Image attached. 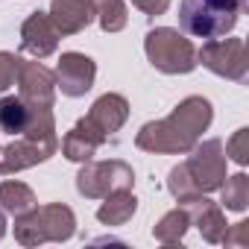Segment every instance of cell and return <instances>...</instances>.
I'll return each mask as SVG.
<instances>
[{
  "mask_svg": "<svg viewBox=\"0 0 249 249\" xmlns=\"http://www.w3.org/2000/svg\"><path fill=\"white\" fill-rule=\"evenodd\" d=\"M179 205L188 211L191 226H196L199 234H202L208 243H220V240H223V231H226L229 223H226V214H223V208H220L217 202H211L205 194H199V196L182 199Z\"/></svg>",
  "mask_w": 249,
  "mask_h": 249,
  "instance_id": "obj_12",
  "label": "cell"
},
{
  "mask_svg": "<svg viewBox=\"0 0 249 249\" xmlns=\"http://www.w3.org/2000/svg\"><path fill=\"white\" fill-rule=\"evenodd\" d=\"M217 191L223 196V208L226 211H246V205H249V179H246V173L226 176Z\"/></svg>",
  "mask_w": 249,
  "mask_h": 249,
  "instance_id": "obj_20",
  "label": "cell"
},
{
  "mask_svg": "<svg viewBox=\"0 0 249 249\" xmlns=\"http://www.w3.org/2000/svg\"><path fill=\"white\" fill-rule=\"evenodd\" d=\"M132 185H135V170L120 159L82 161V170L76 173V191L85 199H103L114 191L132 188Z\"/></svg>",
  "mask_w": 249,
  "mask_h": 249,
  "instance_id": "obj_5",
  "label": "cell"
},
{
  "mask_svg": "<svg viewBox=\"0 0 249 249\" xmlns=\"http://www.w3.org/2000/svg\"><path fill=\"white\" fill-rule=\"evenodd\" d=\"M59 138L56 135H18L9 147H0V176L30 170L50 156H56Z\"/></svg>",
  "mask_w": 249,
  "mask_h": 249,
  "instance_id": "obj_8",
  "label": "cell"
},
{
  "mask_svg": "<svg viewBox=\"0 0 249 249\" xmlns=\"http://www.w3.org/2000/svg\"><path fill=\"white\" fill-rule=\"evenodd\" d=\"M18 65H21V56H15V53H9V50H0V94L9 91V88L15 85Z\"/></svg>",
  "mask_w": 249,
  "mask_h": 249,
  "instance_id": "obj_23",
  "label": "cell"
},
{
  "mask_svg": "<svg viewBox=\"0 0 249 249\" xmlns=\"http://www.w3.org/2000/svg\"><path fill=\"white\" fill-rule=\"evenodd\" d=\"M129 117V103L126 97H120V94H103L85 114V120L91 123V126L108 141L114 132H120V126L126 123Z\"/></svg>",
  "mask_w": 249,
  "mask_h": 249,
  "instance_id": "obj_13",
  "label": "cell"
},
{
  "mask_svg": "<svg viewBox=\"0 0 249 249\" xmlns=\"http://www.w3.org/2000/svg\"><path fill=\"white\" fill-rule=\"evenodd\" d=\"M132 6H135V9H141L144 15L159 18V15H164V12L170 9V0H132Z\"/></svg>",
  "mask_w": 249,
  "mask_h": 249,
  "instance_id": "obj_25",
  "label": "cell"
},
{
  "mask_svg": "<svg viewBox=\"0 0 249 249\" xmlns=\"http://www.w3.org/2000/svg\"><path fill=\"white\" fill-rule=\"evenodd\" d=\"M188 226H191V217H188V211L179 205V208L167 211V214H164V217L153 226V237H156L159 243L173 246V243H182V237H185Z\"/></svg>",
  "mask_w": 249,
  "mask_h": 249,
  "instance_id": "obj_19",
  "label": "cell"
},
{
  "mask_svg": "<svg viewBox=\"0 0 249 249\" xmlns=\"http://www.w3.org/2000/svg\"><path fill=\"white\" fill-rule=\"evenodd\" d=\"M53 76H56V88L65 97H85L91 91V85H94L97 65L85 53H62Z\"/></svg>",
  "mask_w": 249,
  "mask_h": 249,
  "instance_id": "obj_10",
  "label": "cell"
},
{
  "mask_svg": "<svg viewBox=\"0 0 249 249\" xmlns=\"http://www.w3.org/2000/svg\"><path fill=\"white\" fill-rule=\"evenodd\" d=\"M94 18L100 21L103 33H120L129 21L123 0H94Z\"/></svg>",
  "mask_w": 249,
  "mask_h": 249,
  "instance_id": "obj_21",
  "label": "cell"
},
{
  "mask_svg": "<svg viewBox=\"0 0 249 249\" xmlns=\"http://www.w3.org/2000/svg\"><path fill=\"white\" fill-rule=\"evenodd\" d=\"M33 120V106H27L21 97L9 94L0 97V129L6 135H24Z\"/></svg>",
  "mask_w": 249,
  "mask_h": 249,
  "instance_id": "obj_17",
  "label": "cell"
},
{
  "mask_svg": "<svg viewBox=\"0 0 249 249\" xmlns=\"http://www.w3.org/2000/svg\"><path fill=\"white\" fill-rule=\"evenodd\" d=\"M185 164V173L191 176L194 188L199 194H211L223 185L226 179V150H223V141L220 138H211V141H196V147L191 150V159L182 161Z\"/></svg>",
  "mask_w": 249,
  "mask_h": 249,
  "instance_id": "obj_7",
  "label": "cell"
},
{
  "mask_svg": "<svg viewBox=\"0 0 249 249\" xmlns=\"http://www.w3.org/2000/svg\"><path fill=\"white\" fill-rule=\"evenodd\" d=\"M36 205H38V199H36V194H33L30 185H24V182H18V179L0 182V208H3L6 214L21 217V214L33 211Z\"/></svg>",
  "mask_w": 249,
  "mask_h": 249,
  "instance_id": "obj_18",
  "label": "cell"
},
{
  "mask_svg": "<svg viewBox=\"0 0 249 249\" xmlns=\"http://www.w3.org/2000/svg\"><path fill=\"white\" fill-rule=\"evenodd\" d=\"M226 246H249V223H234V226H226L223 231V240Z\"/></svg>",
  "mask_w": 249,
  "mask_h": 249,
  "instance_id": "obj_24",
  "label": "cell"
},
{
  "mask_svg": "<svg viewBox=\"0 0 249 249\" xmlns=\"http://www.w3.org/2000/svg\"><path fill=\"white\" fill-rule=\"evenodd\" d=\"M59 30L50 21L47 12H33L27 15V21L21 24V50L30 53L33 59H47L56 53L59 47Z\"/></svg>",
  "mask_w": 249,
  "mask_h": 249,
  "instance_id": "obj_11",
  "label": "cell"
},
{
  "mask_svg": "<svg viewBox=\"0 0 249 249\" xmlns=\"http://www.w3.org/2000/svg\"><path fill=\"white\" fill-rule=\"evenodd\" d=\"M240 12V0H182L179 27L194 38H223L234 30Z\"/></svg>",
  "mask_w": 249,
  "mask_h": 249,
  "instance_id": "obj_2",
  "label": "cell"
},
{
  "mask_svg": "<svg viewBox=\"0 0 249 249\" xmlns=\"http://www.w3.org/2000/svg\"><path fill=\"white\" fill-rule=\"evenodd\" d=\"M47 15L59 36H76L94 21V0H53Z\"/></svg>",
  "mask_w": 249,
  "mask_h": 249,
  "instance_id": "obj_14",
  "label": "cell"
},
{
  "mask_svg": "<svg viewBox=\"0 0 249 249\" xmlns=\"http://www.w3.org/2000/svg\"><path fill=\"white\" fill-rule=\"evenodd\" d=\"M144 50H147V59L156 71L161 73H191L199 62H196V47L191 44V38H185L179 30H170V27H156L147 33L144 38Z\"/></svg>",
  "mask_w": 249,
  "mask_h": 249,
  "instance_id": "obj_4",
  "label": "cell"
},
{
  "mask_svg": "<svg viewBox=\"0 0 249 249\" xmlns=\"http://www.w3.org/2000/svg\"><path fill=\"white\" fill-rule=\"evenodd\" d=\"M3 234H6V211L0 208V240H3Z\"/></svg>",
  "mask_w": 249,
  "mask_h": 249,
  "instance_id": "obj_26",
  "label": "cell"
},
{
  "mask_svg": "<svg viewBox=\"0 0 249 249\" xmlns=\"http://www.w3.org/2000/svg\"><path fill=\"white\" fill-rule=\"evenodd\" d=\"M76 231V217L68 205L50 202V205H36L33 211L15 217V240L21 246H38V243H65Z\"/></svg>",
  "mask_w": 249,
  "mask_h": 249,
  "instance_id": "obj_3",
  "label": "cell"
},
{
  "mask_svg": "<svg viewBox=\"0 0 249 249\" xmlns=\"http://www.w3.org/2000/svg\"><path fill=\"white\" fill-rule=\"evenodd\" d=\"M211 117L214 111L205 97H185L167 117L144 123L135 135V147L156 156H185L211 126Z\"/></svg>",
  "mask_w": 249,
  "mask_h": 249,
  "instance_id": "obj_1",
  "label": "cell"
},
{
  "mask_svg": "<svg viewBox=\"0 0 249 249\" xmlns=\"http://www.w3.org/2000/svg\"><path fill=\"white\" fill-rule=\"evenodd\" d=\"M106 202L97 208V220L103 226H123L129 223L132 214L138 211V199L132 194V188H123V191H114L108 196H103Z\"/></svg>",
  "mask_w": 249,
  "mask_h": 249,
  "instance_id": "obj_16",
  "label": "cell"
},
{
  "mask_svg": "<svg viewBox=\"0 0 249 249\" xmlns=\"http://www.w3.org/2000/svg\"><path fill=\"white\" fill-rule=\"evenodd\" d=\"M103 144H106V138H103V135L91 126V123L82 117V120L73 123V129L62 138V153H65V159L82 164V161H91Z\"/></svg>",
  "mask_w": 249,
  "mask_h": 249,
  "instance_id": "obj_15",
  "label": "cell"
},
{
  "mask_svg": "<svg viewBox=\"0 0 249 249\" xmlns=\"http://www.w3.org/2000/svg\"><path fill=\"white\" fill-rule=\"evenodd\" d=\"M196 62L231 82H246L249 76V53L243 38H208L196 50Z\"/></svg>",
  "mask_w": 249,
  "mask_h": 249,
  "instance_id": "obj_6",
  "label": "cell"
},
{
  "mask_svg": "<svg viewBox=\"0 0 249 249\" xmlns=\"http://www.w3.org/2000/svg\"><path fill=\"white\" fill-rule=\"evenodd\" d=\"M226 156L237 164H246L249 161V129H237L229 141H226Z\"/></svg>",
  "mask_w": 249,
  "mask_h": 249,
  "instance_id": "obj_22",
  "label": "cell"
},
{
  "mask_svg": "<svg viewBox=\"0 0 249 249\" xmlns=\"http://www.w3.org/2000/svg\"><path fill=\"white\" fill-rule=\"evenodd\" d=\"M240 6H243V9H246V6H249V0H240Z\"/></svg>",
  "mask_w": 249,
  "mask_h": 249,
  "instance_id": "obj_27",
  "label": "cell"
},
{
  "mask_svg": "<svg viewBox=\"0 0 249 249\" xmlns=\"http://www.w3.org/2000/svg\"><path fill=\"white\" fill-rule=\"evenodd\" d=\"M15 82H18V97L27 106H47V108H53V100H56V76H53L50 68L41 65V59H36V62L21 59Z\"/></svg>",
  "mask_w": 249,
  "mask_h": 249,
  "instance_id": "obj_9",
  "label": "cell"
}]
</instances>
